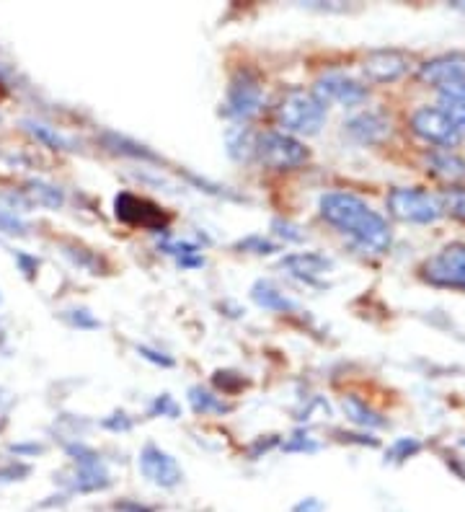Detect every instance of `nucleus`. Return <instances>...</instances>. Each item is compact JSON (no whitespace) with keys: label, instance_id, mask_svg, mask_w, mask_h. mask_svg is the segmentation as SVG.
<instances>
[{"label":"nucleus","instance_id":"nucleus-7","mask_svg":"<svg viewBox=\"0 0 465 512\" xmlns=\"http://www.w3.org/2000/svg\"><path fill=\"white\" fill-rule=\"evenodd\" d=\"M261 101H264V94H261L259 75H256L254 70L243 68L230 78L223 114L233 119L254 117L261 109Z\"/></svg>","mask_w":465,"mask_h":512},{"label":"nucleus","instance_id":"nucleus-36","mask_svg":"<svg viewBox=\"0 0 465 512\" xmlns=\"http://www.w3.org/2000/svg\"><path fill=\"white\" fill-rule=\"evenodd\" d=\"M215 386H220L225 391V394H233V391H238V388L243 386V378L236 373H215Z\"/></svg>","mask_w":465,"mask_h":512},{"label":"nucleus","instance_id":"nucleus-31","mask_svg":"<svg viewBox=\"0 0 465 512\" xmlns=\"http://www.w3.org/2000/svg\"><path fill=\"white\" fill-rule=\"evenodd\" d=\"M282 448H285L287 453H316L318 443L313 438H308V435H303V432H298V435H292Z\"/></svg>","mask_w":465,"mask_h":512},{"label":"nucleus","instance_id":"nucleus-17","mask_svg":"<svg viewBox=\"0 0 465 512\" xmlns=\"http://www.w3.org/2000/svg\"><path fill=\"white\" fill-rule=\"evenodd\" d=\"M427 163L432 174L442 176L447 182H460V179H465V161L458 153H453V150H432L427 156Z\"/></svg>","mask_w":465,"mask_h":512},{"label":"nucleus","instance_id":"nucleus-2","mask_svg":"<svg viewBox=\"0 0 465 512\" xmlns=\"http://www.w3.org/2000/svg\"><path fill=\"white\" fill-rule=\"evenodd\" d=\"M277 122L287 135H318L326 122V107L305 88H290L277 104Z\"/></svg>","mask_w":465,"mask_h":512},{"label":"nucleus","instance_id":"nucleus-30","mask_svg":"<svg viewBox=\"0 0 465 512\" xmlns=\"http://www.w3.org/2000/svg\"><path fill=\"white\" fill-rule=\"evenodd\" d=\"M65 321H68L70 326H75V329H99L101 326V321L93 319L91 311H86V308L65 311Z\"/></svg>","mask_w":465,"mask_h":512},{"label":"nucleus","instance_id":"nucleus-27","mask_svg":"<svg viewBox=\"0 0 465 512\" xmlns=\"http://www.w3.org/2000/svg\"><path fill=\"white\" fill-rule=\"evenodd\" d=\"M0 233H6V236H29V223H24L16 213L0 210Z\"/></svg>","mask_w":465,"mask_h":512},{"label":"nucleus","instance_id":"nucleus-37","mask_svg":"<svg viewBox=\"0 0 465 512\" xmlns=\"http://www.w3.org/2000/svg\"><path fill=\"white\" fill-rule=\"evenodd\" d=\"M101 425H104L106 430H114V432L122 430L124 432V430H130V427H132V419L127 417L124 412H117V414H112V417H106Z\"/></svg>","mask_w":465,"mask_h":512},{"label":"nucleus","instance_id":"nucleus-11","mask_svg":"<svg viewBox=\"0 0 465 512\" xmlns=\"http://www.w3.org/2000/svg\"><path fill=\"white\" fill-rule=\"evenodd\" d=\"M140 471H143L150 484L161 489L179 487L181 479H184V471L176 463V458L153 443L145 445L143 453H140Z\"/></svg>","mask_w":465,"mask_h":512},{"label":"nucleus","instance_id":"nucleus-20","mask_svg":"<svg viewBox=\"0 0 465 512\" xmlns=\"http://www.w3.org/2000/svg\"><path fill=\"white\" fill-rule=\"evenodd\" d=\"M341 406H344V414H347L349 422H354V425L365 427V430L367 427H370V430L385 427V419L380 417L375 409H370L365 401L357 399V396H344V399H341Z\"/></svg>","mask_w":465,"mask_h":512},{"label":"nucleus","instance_id":"nucleus-4","mask_svg":"<svg viewBox=\"0 0 465 512\" xmlns=\"http://www.w3.org/2000/svg\"><path fill=\"white\" fill-rule=\"evenodd\" d=\"M256 156L264 166L274 171H292L310 158L303 140L292 138L287 132H267L256 140Z\"/></svg>","mask_w":465,"mask_h":512},{"label":"nucleus","instance_id":"nucleus-42","mask_svg":"<svg viewBox=\"0 0 465 512\" xmlns=\"http://www.w3.org/2000/svg\"><path fill=\"white\" fill-rule=\"evenodd\" d=\"M11 453H42V445L31 443V445H11Z\"/></svg>","mask_w":465,"mask_h":512},{"label":"nucleus","instance_id":"nucleus-3","mask_svg":"<svg viewBox=\"0 0 465 512\" xmlns=\"http://www.w3.org/2000/svg\"><path fill=\"white\" fill-rule=\"evenodd\" d=\"M388 213L401 223H416V225H429L437 223L442 215L440 200L429 194L427 189L419 187H396L388 194Z\"/></svg>","mask_w":465,"mask_h":512},{"label":"nucleus","instance_id":"nucleus-6","mask_svg":"<svg viewBox=\"0 0 465 512\" xmlns=\"http://www.w3.org/2000/svg\"><path fill=\"white\" fill-rule=\"evenodd\" d=\"M68 456L75 461V471L70 476V487L75 492H101L112 484V476L106 471L104 461L96 450H91L83 443H70Z\"/></svg>","mask_w":465,"mask_h":512},{"label":"nucleus","instance_id":"nucleus-14","mask_svg":"<svg viewBox=\"0 0 465 512\" xmlns=\"http://www.w3.org/2000/svg\"><path fill=\"white\" fill-rule=\"evenodd\" d=\"M362 70L372 83H393L409 73V57L398 50H375L365 57Z\"/></svg>","mask_w":465,"mask_h":512},{"label":"nucleus","instance_id":"nucleus-12","mask_svg":"<svg viewBox=\"0 0 465 512\" xmlns=\"http://www.w3.org/2000/svg\"><path fill=\"white\" fill-rule=\"evenodd\" d=\"M344 132L362 145H380L391 138V119L378 109H370V112H360L347 119Z\"/></svg>","mask_w":465,"mask_h":512},{"label":"nucleus","instance_id":"nucleus-33","mask_svg":"<svg viewBox=\"0 0 465 512\" xmlns=\"http://www.w3.org/2000/svg\"><path fill=\"white\" fill-rule=\"evenodd\" d=\"M419 450H422V445H419V440L403 438V440H398V443L391 448V458H393V461H403V458L416 456Z\"/></svg>","mask_w":465,"mask_h":512},{"label":"nucleus","instance_id":"nucleus-41","mask_svg":"<svg viewBox=\"0 0 465 512\" xmlns=\"http://www.w3.org/2000/svg\"><path fill=\"white\" fill-rule=\"evenodd\" d=\"M445 112L450 114L455 122H458L460 130H465V107H450V109H445Z\"/></svg>","mask_w":465,"mask_h":512},{"label":"nucleus","instance_id":"nucleus-19","mask_svg":"<svg viewBox=\"0 0 465 512\" xmlns=\"http://www.w3.org/2000/svg\"><path fill=\"white\" fill-rule=\"evenodd\" d=\"M24 194L29 202H37V205L42 207H50V210H60V207L65 205V192H62L60 187H55V184L42 182V179H31V182H26Z\"/></svg>","mask_w":465,"mask_h":512},{"label":"nucleus","instance_id":"nucleus-34","mask_svg":"<svg viewBox=\"0 0 465 512\" xmlns=\"http://www.w3.org/2000/svg\"><path fill=\"white\" fill-rule=\"evenodd\" d=\"M272 228L279 238L292 241V244H295V241H303V233H300V228L298 225H292L290 220H274Z\"/></svg>","mask_w":465,"mask_h":512},{"label":"nucleus","instance_id":"nucleus-13","mask_svg":"<svg viewBox=\"0 0 465 512\" xmlns=\"http://www.w3.org/2000/svg\"><path fill=\"white\" fill-rule=\"evenodd\" d=\"M416 75H419V81L429 83L434 88H445L450 83L465 81V55L453 52V55L432 57L424 65H419Z\"/></svg>","mask_w":465,"mask_h":512},{"label":"nucleus","instance_id":"nucleus-44","mask_svg":"<svg viewBox=\"0 0 465 512\" xmlns=\"http://www.w3.org/2000/svg\"><path fill=\"white\" fill-rule=\"evenodd\" d=\"M0 427H3V422H0Z\"/></svg>","mask_w":465,"mask_h":512},{"label":"nucleus","instance_id":"nucleus-15","mask_svg":"<svg viewBox=\"0 0 465 512\" xmlns=\"http://www.w3.org/2000/svg\"><path fill=\"white\" fill-rule=\"evenodd\" d=\"M329 256L318 254V251H298V254H287L279 259V267L285 269L287 275L298 277V280H318L321 275H326L331 269Z\"/></svg>","mask_w":465,"mask_h":512},{"label":"nucleus","instance_id":"nucleus-5","mask_svg":"<svg viewBox=\"0 0 465 512\" xmlns=\"http://www.w3.org/2000/svg\"><path fill=\"white\" fill-rule=\"evenodd\" d=\"M422 277L437 288L465 290V244H447L422 267Z\"/></svg>","mask_w":465,"mask_h":512},{"label":"nucleus","instance_id":"nucleus-10","mask_svg":"<svg viewBox=\"0 0 465 512\" xmlns=\"http://www.w3.org/2000/svg\"><path fill=\"white\" fill-rule=\"evenodd\" d=\"M313 96L321 101L323 107H329V104H341V107H360L362 101L367 99V86H362L360 81H354L349 75L344 73H326L321 75L316 83H313Z\"/></svg>","mask_w":465,"mask_h":512},{"label":"nucleus","instance_id":"nucleus-28","mask_svg":"<svg viewBox=\"0 0 465 512\" xmlns=\"http://www.w3.org/2000/svg\"><path fill=\"white\" fill-rule=\"evenodd\" d=\"M440 104L442 109L465 107V81L450 83V86L440 88Z\"/></svg>","mask_w":465,"mask_h":512},{"label":"nucleus","instance_id":"nucleus-26","mask_svg":"<svg viewBox=\"0 0 465 512\" xmlns=\"http://www.w3.org/2000/svg\"><path fill=\"white\" fill-rule=\"evenodd\" d=\"M442 213H450L453 218L465 223V187H450L440 194Z\"/></svg>","mask_w":465,"mask_h":512},{"label":"nucleus","instance_id":"nucleus-39","mask_svg":"<svg viewBox=\"0 0 465 512\" xmlns=\"http://www.w3.org/2000/svg\"><path fill=\"white\" fill-rule=\"evenodd\" d=\"M29 474V469L26 466H8V469L0 471V481H13V479H21V476Z\"/></svg>","mask_w":465,"mask_h":512},{"label":"nucleus","instance_id":"nucleus-43","mask_svg":"<svg viewBox=\"0 0 465 512\" xmlns=\"http://www.w3.org/2000/svg\"><path fill=\"white\" fill-rule=\"evenodd\" d=\"M0 303H3V295H0Z\"/></svg>","mask_w":465,"mask_h":512},{"label":"nucleus","instance_id":"nucleus-16","mask_svg":"<svg viewBox=\"0 0 465 512\" xmlns=\"http://www.w3.org/2000/svg\"><path fill=\"white\" fill-rule=\"evenodd\" d=\"M99 140L104 143V148L109 150V153H114V156L135 158V161H158V156H155L148 145L137 143V140L127 138V135H119V132L106 130V132H101Z\"/></svg>","mask_w":465,"mask_h":512},{"label":"nucleus","instance_id":"nucleus-21","mask_svg":"<svg viewBox=\"0 0 465 512\" xmlns=\"http://www.w3.org/2000/svg\"><path fill=\"white\" fill-rule=\"evenodd\" d=\"M189 406L194 409V414H202V417H207V414H228L230 412V404H225L220 396L212 394V391H207V388H202V386L189 388Z\"/></svg>","mask_w":465,"mask_h":512},{"label":"nucleus","instance_id":"nucleus-40","mask_svg":"<svg viewBox=\"0 0 465 512\" xmlns=\"http://www.w3.org/2000/svg\"><path fill=\"white\" fill-rule=\"evenodd\" d=\"M323 505L316 500V497H308V500H303L300 505H295V512H321Z\"/></svg>","mask_w":465,"mask_h":512},{"label":"nucleus","instance_id":"nucleus-25","mask_svg":"<svg viewBox=\"0 0 465 512\" xmlns=\"http://www.w3.org/2000/svg\"><path fill=\"white\" fill-rule=\"evenodd\" d=\"M65 254H68L78 267L88 269L91 275H104L106 272V262L96 254V251L83 249V246H65Z\"/></svg>","mask_w":465,"mask_h":512},{"label":"nucleus","instance_id":"nucleus-24","mask_svg":"<svg viewBox=\"0 0 465 512\" xmlns=\"http://www.w3.org/2000/svg\"><path fill=\"white\" fill-rule=\"evenodd\" d=\"M24 127H26V132H29L31 138L37 140V143H42L44 148L73 150V145H70L68 138H62L60 132L52 130V127H47V125H42V122H31V119H26Z\"/></svg>","mask_w":465,"mask_h":512},{"label":"nucleus","instance_id":"nucleus-35","mask_svg":"<svg viewBox=\"0 0 465 512\" xmlns=\"http://www.w3.org/2000/svg\"><path fill=\"white\" fill-rule=\"evenodd\" d=\"M137 355L150 360L153 365H161V368H174V357L166 355V352H158V350H150V347H137Z\"/></svg>","mask_w":465,"mask_h":512},{"label":"nucleus","instance_id":"nucleus-32","mask_svg":"<svg viewBox=\"0 0 465 512\" xmlns=\"http://www.w3.org/2000/svg\"><path fill=\"white\" fill-rule=\"evenodd\" d=\"M176 414H179V406L168 394L155 396V401L150 404V417H176Z\"/></svg>","mask_w":465,"mask_h":512},{"label":"nucleus","instance_id":"nucleus-1","mask_svg":"<svg viewBox=\"0 0 465 512\" xmlns=\"http://www.w3.org/2000/svg\"><path fill=\"white\" fill-rule=\"evenodd\" d=\"M318 210L326 223L349 236L362 251L385 254L391 249V228L380 213H375L365 200L352 192H326L318 200Z\"/></svg>","mask_w":465,"mask_h":512},{"label":"nucleus","instance_id":"nucleus-9","mask_svg":"<svg viewBox=\"0 0 465 512\" xmlns=\"http://www.w3.org/2000/svg\"><path fill=\"white\" fill-rule=\"evenodd\" d=\"M114 215L122 223L140 225V228H148L153 233L168 231V218L161 207L132 192H119L114 197Z\"/></svg>","mask_w":465,"mask_h":512},{"label":"nucleus","instance_id":"nucleus-22","mask_svg":"<svg viewBox=\"0 0 465 512\" xmlns=\"http://www.w3.org/2000/svg\"><path fill=\"white\" fill-rule=\"evenodd\" d=\"M225 143H228V153L236 161H248L256 153V138L248 127H230L228 135H225Z\"/></svg>","mask_w":465,"mask_h":512},{"label":"nucleus","instance_id":"nucleus-18","mask_svg":"<svg viewBox=\"0 0 465 512\" xmlns=\"http://www.w3.org/2000/svg\"><path fill=\"white\" fill-rule=\"evenodd\" d=\"M251 298H254L256 306L267 308V311H274V313L295 311V303H292L282 290L274 288L272 282H256L254 290H251Z\"/></svg>","mask_w":465,"mask_h":512},{"label":"nucleus","instance_id":"nucleus-8","mask_svg":"<svg viewBox=\"0 0 465 512\" xmlns=\"http://www.w3.org/2000/svg\"><path fill=\"white\" fill-rule=\"evenodd\" d=\"M414 135L442 148H450L460 140V127L442 107H419L409 119Z\"/></svg>","mask_w":465,"mask_h":512},{"label":"nucleus","instance_id":"nucleus-29","mask_svg":"<svg viewBox=\"0 0 465 512\" xmlns=\"http://www.w3.org/2000/svg\"><path fill=\"white\" fill-rule=\"evenodd\" d=\"M236 249L248 251V254H274V251H279V246L264 236H248L238 241Z\"/></svg>","mask_w":465,"mask_h":512},{"label":"nucleus","instance_id":"nucleus-38","mask_svg":"<svg viewBox=\"0 0 465 512\" xmlns=\"http://www.w3.org/2000/svg\"><path fill=\"white\" fill-rule=\"evenodd\" d=\"M16 264H19L21 267V272H24L26 277H34V272H37V267H39V262L37 259H34V256H26L24 251H16Z\"/></svg>","mask_w":465,"mask_h":512},{"label":"nucleus","instance_id":"nucleus-23","mask_svg":"<svg viewBox=\"0 0 465 512\" xmlns=\"http://www.w3.org/2000/svg\"><path fill=\"white\" fill-rule=\"evenodd\" d=\"M161 249L166 254H171L179 262V267H202L205 264V256L199 254V246L189 244V241H163Z\"/></svg>","mask_w":465,"mask_h":512}]
</instances>
